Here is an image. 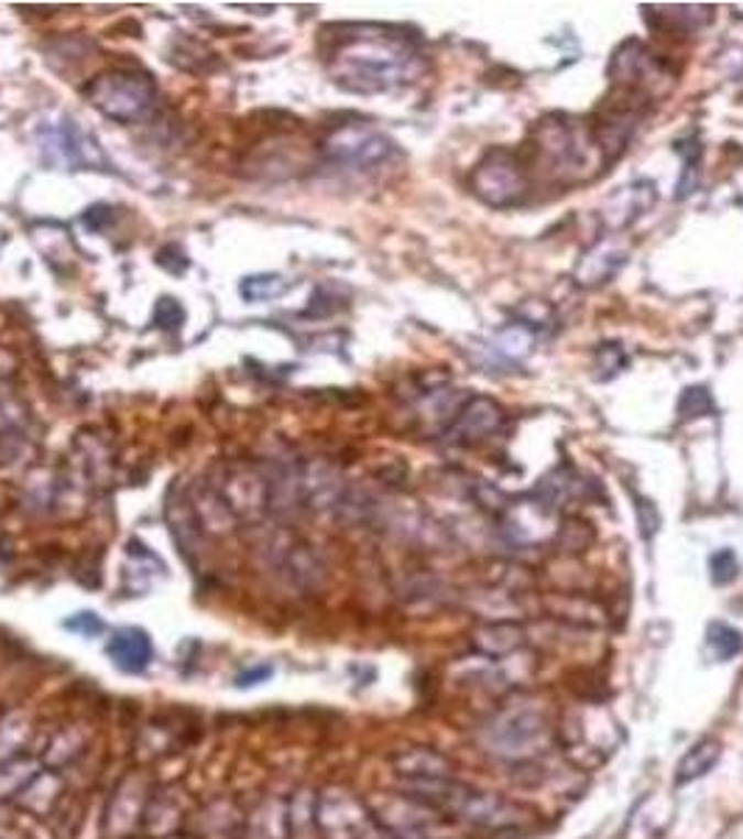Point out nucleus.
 <instances>
[{
    "label": "nucleus",
    "mask_w": 743,
    "mask_h": 839,
    "mask_svg": "<svg viewBox=\"0 0 743 839\" xmlns=\"http://www.w3.org/2000/svg\"><path fill=\"white\" fill-rule=\"evenodd\" d=\"M503 412L492 397H470L461 408H456L448 426V439L454 445H476L498 432Z\"/></svg>",
    "instance_id": "obj_9"
},
{
    "label": "nucleus",
    "mask_w": 743,
    "mask_h": 839,
    "mask_svg": "<svg viewBox=\"0 0 743 839\" xmlns=\"http://www.w3.org/2000/svg\"><path fill=\"white\" fill-rule=\"evenodd\" d=\"M389 764H392V770L397 773L400 781L456 778L454 759L436 748H425V744H412V748L394 750Z\"/></svg>",
    "instance_id": "obj_10"
},
{
    "label": "nucleus",
    "mask_w": 743,
    "mask_h": 839,
    "mask_svg": "<svg viewBox=\"0 0 743 839\" xmlns=\"http://www.w3.org/2000/svg\"><path fill=\"white\" fill-rule=\"evenodd\" d=\"M626 364V350H623L618 341H604V345H599V350H596V359H592V370H596L592 375H596V381H610V378H615Z\"/></svg>",
    "instance_id": "obj_24"
},
{
    "label": "nucleus",
    "mask_w": 743,
    "mask_h": 839,
    "mask_svg": "<svg viewBox=\"0 0 743 839\" xmlns=\"http://www.w3.org/2000/svg\"><path fill=\"white\" fill-rule=\"evenodd\" d=\"M67 630H73V633H79V635H87V639H92V635H98L103 630L101 619H98L96 613H76L73 619L65 621Z\"/></svg>",
    "instance_id": "obj_30"
},
{
    "label": "nucleus",
    "mask_w": 743,
    "mask_h": 839,
    "mask_svg": "<svg viewBox=\"0 0 743 839\" xmlns=\"http://www.w3.org/2000/svg\"><path fill=\"white\" fill-rule=\"evenodd\" d=\"M51 143H56V152H59L62 163L67 165H107L103 154L98 152V146L81 132L73 121H62L59 127L51 132Z\"/></svg>",
    "instance_id": "obj_14"
},
{
    "label": "nucleus",
    "mask_w": 743,
    "mask_h": 839,
    "mask_svg": "<svg viewBox=\"0 0 743 839\" xmlns=\"http://www.w3.org/2000/svg\"><path fill=\"white\" fill-rule=\"evenodd\" d=\"M288 288V280L283 274H252L241 283V297L249 303H263V299H274Z\"/></svg>",
    "instance_id": "obj_22"
},
{
    "label": "nucleus",
    "mask_w": 743,
    "mask_h": 839,
    "mask_svg": "<svg viewBox=\"0 0 743 839\" xmlns=\"http://www.w3.org/2000/svg\"><path fill=\"white\" fill-rule=\"evenodd\" d=\"M314 826L321 839H363L375 828V820L369 803L336 786L316 797Z\"/></svg>",
    "instance_id": "obj_5"
},
{
    "label": "nucleus",
    "mask_w": 743,
    "mask_h": 839,
    "mask_svg": "<svg viewBox=\"0 0 743 839\" xmlns=\"http://www.w3.org/2000/svg\"><path fill=\"white\" fill-rule=\"evenodd\" d=\"M472 650L487 661H503L526 644V630L514 619H492L472 630Z\"/></svg>",
    "instance_id": "obj_13"
},
{
    "label": "nucleus",
    "mask_w": 743,
    "mask_h": 839,
    "mask_svg": "<svg viewBox=\"0 0 743 839\" xmlns=\"http://www.w3.org/2000/svg\"><path fill=\"white\" fill-rule=\"evenodd\" d=\"M327 160L350 168H375L394 154V143L386 134L367 127H341L327 138Z\"/></svg>",
    "instance_id": "obj_8"
},
{
    "label": "nucleus",
    "mask_w": 743,
    "mask_h": 839,
    "mask_svg": "<svg viewBox=\"0 0 743 839\" xmlns=\"http://www.w3.org/2000/svg\"><path fill=\"white\" fill-rule=\"evenodd\" d=\"M626 263V252L615 250V247H596L592 252H587L581 258V263L576 266V280L581 286H599L607 283L610 277H615L618 272Z\"/></svg>",
    "instance_id": "obj_17"
},
{
    "label": "nucleus",
    "mask_w": 743,
    "mask_h": 839,
    "mask_svg": "<svg viewBox=\"0 0 743 839\" xmlns=\"http://www.w3.org/2000/svg\"><path fill=\"white\" fill-rule=\"evenodd\" d=\"M291 828H294L291 806L280 797L260 803L247 822L249 839H291Z\"/></svg>",
    "instance_id": "obj_15"
},
{
    "label": "nucleus",
    "mask_w": 743,
    "mask_h": 839,
    "mask_svg": "<svg viewBox=\"0 0 743 839\" xmlns=\"http://www.w3.org/2000/svg\"><path fill=\"white\" fill-rule=\"evenodd\" d=\"M721 742L713 737H704L688 750V753L679 759L677 773H674V786H690L693 781L704 778L708 773H713L715 764L721 761Z\"/></svg>",
    "instance_id": "obj_16"
},
{
    "label": "nucleus",
    "mask_w": 743,
    "mask_h": 839,
    "mask_svg": "<svg viewBox=\"0 0 743 839\" xmlns=\"http://www.w3.org/2000/svg\"><path fill=\"white\" fill-rule=\"evenodd\" d=\"M85 96L101 116L118 123H132L152 110L157 87H154L152 76L143 70L112 67L85 87Z\"/></svg>",
    "instance_id": "obj_3"
},
{
    "label": "nucleus",
    "mask_w": 743,
    "mask_h": 839,
    "mask_svg": "<svg viewBox=\"0 0 743 839\" xmlns=\"http://www.w3.org/2000/svg\"><path fill=\"white\" fill-rule=\"evenodd\" d=\"M34 775L36 770L29 764V761H20V759L3 761V764H0V800H3V797L20 795Z\"/></svg>",
    "instance_id": "obj_25"
},
{
    "label": "nucleus",
    "mask_w": 743,
    "mask_h": 839,
    "mask_svg": "<svg viewBox=\"0 0 743 839\" xmlns=\"http://www.w3.org/2000/svg\"><path fill=\"white\" fill-rule=\"evenodd\" d=\"M369 811L375 826L392 839H441L439 828L445 817L405 792L375 797L369 803Z\"/></svg>",
    "instance_id": "obj_4"
},
{
    "label": "nucleus",
    "mask_w": 743,
    "mask_h": 839,
    "mask_svg": "<svg viewBox=\"0 0 743 839\" xmlns=\"http://www.w3.org/2000/svg\"><path fill=\"white\" fill-rule=\"evenodd\" d=\"M182 319H185V310H182V305L176 303V299L163 297L157 303V308H154V325H157V328L179 330Z\"/></svg>",
    "instance_id": "obj_28"
},
{
    "label": "nucleus",
    "mask_w": 743,
    "mask_h": 839,
    "mask_svg": "<svg viewBox=\"0 0 743 839\" xmlns=\"http://www.w3.org/2000/svg\"><path fill=\"white\" fill-rule=\"evenodd\" d=\"M272 677V666H258V669H247L236 677L238 688H252L258 683H266Z\"/></svg>",
    "instance_id": "obj_31"
},
{
    "label": "nucleus",
    "mask_w": 743,
    "mask_h": 839,
    "mask_svg": "<svg viewBox=\"0 0 743 839\" xmlns=\"http://www.w3.org/2000/svg\"><path fill=\"white\" fill-rule=\"evenodd\" d=\"M327 70L341 90L375 96L414 85L425 74V59L405 37L358 25L350 34L332 37Z\"/></svg>",
    "instance_id": "obj_1"
},
{
    "label": "nucleus",
    "mask_w": 743,
    "mask_h": 839,
    "mask_svg": "<svg viewBox=\"0 0 743 839\" xmlns=\"http://www.w3.org/2000/svg\"><path fill=\"white\" fill-rule=\"evenodd\" d=\"M715 412L713 395H710L708 386H688V390L679 395L677 403V414L682 423H690V419L708 417V414Z\"/></svg>",
    "instance_id": "obj_23"
},
{
    "label": "nucleus",
    "mask_w": 743,
    "mask_h": 839,
    "mask_svg": "<svg viewBox=\"0 0 743 839\" xmlns=\"http://www.w3.org/2000/svg\"><path fill=\"white\" fill-rule=\"evenodd\" d=\"M737 571H741V563H737V554L732 548H721L710 557V577H713V585H732L737 579Z\"/></svg>",
    "instance_id": "obj_27"
},
{
    "label": "nucleus",
    "mask_w": 743,
    "mask_h": 839,
    "mask_svg": "<svg viewBox=\"0 0 743 839\" xmlns=\"http://www.w3.org/2000/svg\"><path fill=\"white\" fill-rule=\"evenodd\" d=\"M456 817L490 833L520 831V828H526L532 822V811L523 803L509 800L498 792L476 789V786H467Z\"/></svg>",
    "instance_id": "obj_7"
},
{
    "label": "nucleus",
    "mask_w": 743,
    "mask_h": 839,
    "mask_svg": "<svg viewBox=\"0 0 743 839\" xmlns=\"http://www.w3.org/2000/svg\"><path fill=\"white\" fill-rule=\"evenodd\" d=\"M143 815V792H140V786L134 781H127L116 792V797H112V806L107 811V826L116 833H127L132 828V822Z\"/></svg>",
    "instance_id": "obj_18"
},
{
    "label": "nucleus",
    "mask_w": 743,
    "mask_h": 839,
    "mask_svg": "<svg viewBox=\"0 0 743 839\" xmlns=\"http://www.w3.org/2000/svg\"><path fill=\"white\" fill-rule=\"evenodd\" d=\"M550 742H554V728L548 717L528 702L503 706L478 730L481 750L506 764H528L539 759Z\"/></svg>",
    "instance_id": "obj_2"
},
{
    "label": "nucleus",
    "mask_w": 743,
    "mask_h": 839,
    "mask_svg": "<svg viewBox=\"0 0 743 839\" xmlns=\"http://www.w3.org/2000/svg\"><path fill=\"white\" fill-rule=\"evenodd\" d=\"M654 205H657V185L652 179H635L610 196L604 205V221L610 230H626L643 219Z\"/></svg>",
    "instance_id": "obj_11"
},
{
    "label": "nucleus",
    "mask_w": 743,
    "mask_h": 839,
    "mask_svg": "<svg viewBox=\"0 0 743 839\" xmlns=\"http://www.w3.org/2000/svg\"><path fill=\"white\" fill-rule=\"evenodd\" d=\"M472 190L492 207H514L526 199L528 177L523 163L506 149L487 154L472 174Z\"/></svg>",
    "instance_id": "obj_6"
},
{
    "label": "nucleus",
    "mask_w": 743,
    "mask_h": 839,
    "mask_svg": "<svg viewBox=\"0 0 743 839\" xmlns=\"http://www.w3.org/2000/svg\"><path fill=\"white\" fill-rule=\"evenodd\" d=\"M29 737H31V728H29L25 713L14 711L0 719V764H3V761L18 759V753L25 748Z\"/></svg>",
    "instance_id": "obj_21"
},
{
    "label": "nucleus",
    "mask_w": 743,
    "mask_h": 839,
    "mask_svg": "<svg viewBox=\"0 0 743 839\" xmlns=\"http://www.w3.org/2000/svg\"><path fill=\"white\" fill-rule=\"evenodd\" d=\"M704 646L715 661L726 663L743 652V633L732 624H724V621H713L708 626V633H704Z\"/></svg>",
    "instance_id": "obj_20"
},
{
    "label": "nucleus",
    "mask_w": 743,
    "mask_h": 839,
    "mask_svg": "<svg viewBox=\"0 0 743 839\" xmlns=\"http://www.w3.org/2000/svg\"><path fill=\"white\" fill-rule=\"evenodd\" d=\"M363 839H392V837H389V833H383V831H381V828H378V826H375V828H372V831H369V833H367V837H363Z\"/></svg>",
    "instance_id": "obj_32"
},
{
    "label": "nucleus",
    "mask_w": 743,
    "mask_h": 839,
    "mask_svg": "<svg viewBox=\"0 0 743 839\" xmlns=\"http://www.w3.org/2000/svg\"><path fill=\"white\" fill-rule=\"evenodd\" d=\"M674 152L682 157V174L677 183V199H688L696 188H699V165H701V140L699 134H688V138L674 143Z\"/></svg>",
    "instance_id": "obj_19"
},
{
    "label": "nucleus",
    "mask_w": 743,
    "mask_h": 839,
    "mask_svg": "<svg viewBox=\"0 0 743 839\" xmlns=\"http://www.w3.org/2000/svg\"><path fill=\"white\" fill-rule=\"evenodd\" d=\"M635 512H637V526H641V535L646 537V541H652V537L659 532V523H663L657 504H654V501H648V499H637Z\"/></svg>",
    "instance_id": "obj_29"
},
{
    "label": "nucleus",
    "mask_w": 743,
    "mask_h": 839,
    "mask_svg": "<svg viewBox=\"0 0 743 839\" xmlns=\"http://www.w3.org/2000/svg\"><path fill=\"white\" fill-rule=\"evenodd\" d=\"M534 345V336L532 330L526 328V325H509V328L501 330V336H498V350L506 356H514V359H520V356H526L528 350H532Z\"/></svg>",
    "instance_id": "obj_26"
},
{
    "label": "nucleus",
    "mask_w": 743,
    "mask_h": 839,
    "mask_svg": "<svg viewBox=\"0 0 743 839\" xmlns=\"http://www.w3.org/2000/svg\"><path fill=\"white\" fill-rule=\"evenodd\" d=\"M107 657L123 675H143L154 661V644L140 626H121L109 635Z\"/></svg>",
    "instance_id": "obj_12"
}]
</instances>
